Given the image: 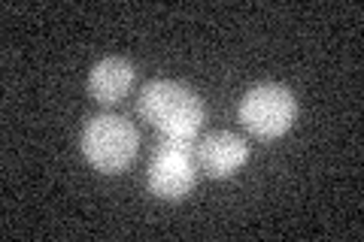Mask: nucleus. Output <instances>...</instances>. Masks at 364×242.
<instances>
[{
  "instance_id": "1",
  "label": "nucleus",
  "mask_w": 364,
  "mask_h": 242,
  "mask_svg": "<svg viewBox=\"0 0 364 242\" xmlns=\"http://www.w3.org/2000/svg\"><path fill=\"white\" fill-rule=\"evenodd\" d=\"M136 112L146 124L161 131L164 140L173 143H195L200 124L207 119L203 100L191 88L173 79H152L140 88L136 97Z\"/></svg>"
},
{
  "instance_id": "2",
  "label": "nucleus",
  "mask_w": 364,
  "mask_h": 242,
  "mask_svg": "<svg viewBox=\"0 0 364 242\" xmlns=\"http://www.w3.org/2000/svg\"><path fill=\"white\" fill-rule=\"evenodd\" d=\"M79 145H82L85 160L97 172L119 176V172H124L134 164L136 148H140V133H136L134 121L124 119V115L100 112L85 121Z\"/></svg>"
},
{
  "instance_id": "3",
  "label": "nucleus",
  "mask_w": 364,
  "mask_h": 242,
  "mask_svg": "<svg viewBox=\"0 0 364 242\" xmlns=\"http://www.w3.org/2000/svg\"><path fill=\"white\" fill-rule=\"evenodd\" d=\"M298 119V97L279 82H258L240 100V124L258 140H279Z\"/></svg>"
},
{
  "instance_id": "4",
  "label": "nucleus",
  "mask_w": 364,
  "mask_h": 242,
  "mask_svg": "<svg viewBox=\"0 0 364 242\" xmlns=\"http://www.w3.org/2000/svg\"><path fill=\"white\" fill-rule=\"evenodd\" d=\"M198 182V158L191 143L164 140L149 158V191L161 200L188 197Z\"/></svg>"
},
{
  "instance_id": "5",
  "label": "nucleus",
  "mask_w": 364,
  "mask_h": 242,
  "mask_svg": "<svg viewBox=\"0 0 364 242\" xmlns=\"http://www.w3.org/2000/svg\"><path fill=\"white\" fill-rule=\"evenodd\" d=\"M195 158H198V167L207 172L210 179H231L249 160V143L240 133L210 131L207 136H200V143L195 145Z\"/></svg>"
},
{
  "instance_id": "6",
  "label": "nucleus",
  "mask_w": 364,
  "mask_h": 242,
  "mask_svg": "<svg viewBox=\"0 0 364 242\" xmlns=\"http://www.w3.org/2000/svg\"><path fill=\"white\" fill-rule=\"evenodd\" d=\"M136 67L122 55H109L91 67L88 73V94L95 97L100 106H112L128 97V91L134 88Z\"/></svg>"
}]
</instances>
